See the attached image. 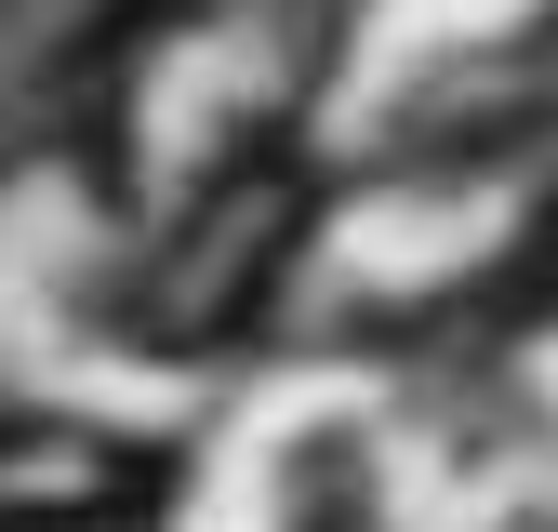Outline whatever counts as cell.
I'll list each match as a JSON object with an SVG mask.
<instances>
[{
  "label": "cell",
  "instance_id": "3",
  "mask_svg": "<svg viewBox=\"0 0 558 532\" xmlns=\"http://www.w3.org/2000/svg\"><path fill=\"white\" fill-rule=\"evenodd\" d=\"M306 532H360V519H306Z\"/></svg>",
  "mask_w": 558,
  "mask_h": 532
},
{
  "label": "cell",
  "instance_id": "2",
  "mask_svg": "<svg viewBox=\"0 0 558 532\" xmlns=\"http://www.w3.org/2000/svg\"><path fill=\"white\" fill-rule=\"evenodd\" d=\"M0 532H160V480L147 452H107V439H14Z\"/></svg>",
  "mask_w": 558,
  "mask_h": 532
},
{
  "label": "cell",
  "instance_id": "1",
  "mask_svg": "<svg viewBox=\"0 0 558 532\" xmlns=\"http://www.w3.org/2000/svg\"><path fill=\"white\" fill-rule=\"evenodd\" d=\"M306 227H319V173H306L293 147L227 160V173L173 214V240L133 266V293H120L133 347H160V360H214V347H240V332L279 306Z\"/></svg>",
  "mask_w": 558,
  "mask_h": 532
},
{
  "label": "cell",
  "instance_id": "4",
  "mask_svg": "<svg viewBox=\"0 0 558 532\" xmlns=\"http://www.w3.org/2000/svg\"><path fill=\"white\" fill-rule=\"evenodd\" d=\"M545 253H558V240H545Z\"/></svg>",
  "mask_w": 558,
  "mask_h": 532
}]
</instances>
